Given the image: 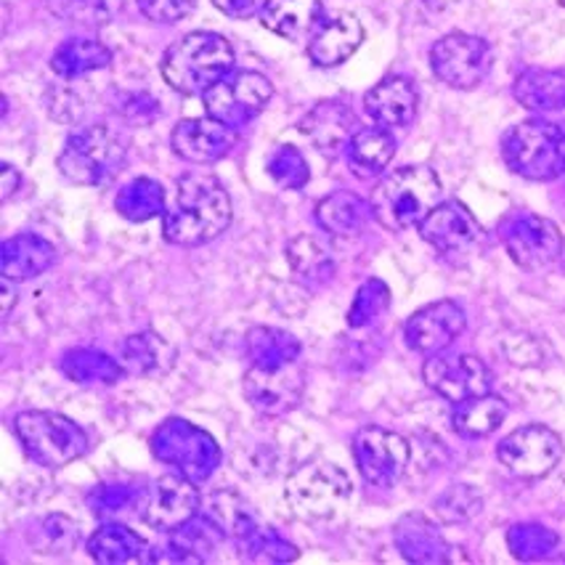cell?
Returning a JSON list of instances; mask_svg holds the SVG:
<instances>
[{
	"instance_id": "obj_1",
	"label": "cell",
	"mask_w": 565,
	"mask_h": 565,
	"mask_svg": "<svg viewBox=\"0 0 565 565\" xmlns=\"http://www.w3.org/2000/svg\"><path fill=\"white\" fill-rule=\"evenodd\" d=\"M232 223V200L210 173H189L175 183L173 205L162 215V234L170 245L200 247L221 236Z\"/></svg>"
},
{
	"instance_id": "obj_2",
	"label": "cell",
	"mask_w": 565,
	"mask_h": 565,
	"mask_svg": "<svg viewBox=\"0 0 565 565\" xmlns=\"http://www.w3.org/2000/svg\"><path fill=\"white\" fill-rule=\"evenodd\" d=\"M441 179L425 166L398 168L387 173L372 192V215L387 232L419 228L428 215L441 205Z\"/></svg>"
},
{
	"instance_id": "obj_3",
	"label": "cell",
	"mask_w": 565,
	"mask_h": 565,
	"mask_svg": "<svg viewBox=\"0 0 565 565\" xmlns=\"http://www.w3.org/2000/svg\"><path fill=\"white\" fill-rule=\"evenodd\" d=\"M234 72V49L218 32H189L162 56V77L181 96H205Z\"/></svg>"
},
{
	"instance_id": "obj_4",
	"label": "cell",
	"mask_w": 565,
	"mask_h": 565,
	"mask_svg": "<svg viewBox=\"0 0 565 565\" xmlns=\"http://www.w3.org/2000/svg\"><path fill=\"white\" fill-rule=\"evenodd\" d=\"M128 162V143L107 125H90L67 138L56 166L58 173L77 186H104Z\"/></svg>"
},
{
	"instance_id": "obj_5",
	"label": "cell",
	"mask_w": 565,
	"mask_h": 565,
	"mask_svg": "<svg viewBox=\"0 0 565 565\" xmlns=\"http://www.w3.org/2000/svg\"><path fill=\"white\" fill-rule=\"evenodd\" d=\"M14 430L24 455L41 468L58 470L88 455L90 438L75 419L56 412H22L14 417Z\"/></svg>"
},
{
	"instance_id": "obj_6",
	"label": "cell",
	"mask_w": 565,
	"mask_h": 565,
	"mask_svg": "<svg viewBox=\"0 0 565 565\" xmlns=\"http://www.w3.org/2000/svg\"><path fill=\"white\" fill-rule=\"evenodd\" d=\"M502 157L521 179H557L565 173V125L542 117L515 125L502 138Z\"/></svg>"
},
{
	"instance_id": "obj_7",
	"label": "cell",
	"mask_w": 565,
	"mask_h": 565,
	"mask_svg": "<svg viewBox=\"0 0 565 565\" xmlns=\"http://www.w3.org/2000/svg\"><path fill=\"white\" fill-rule=\"evenodd\" d=\"M351 489V478L345 476V470L324 459H311L290 472L285 483V499L295 518L324 523L348 508Z\"/></svg>"
},
{
	"instance_id": "obj_8",
	"label": "cell",
	"mask_w": 565,
	"mask_h": 565,
	"mask_svg": "<svg viewBox=\"0 0 565 565\" xmlns=\"http://www.w3.org/2000/svg\"><path fill=\"white\" fill-rule=\"evenodd\" d=\"M149 451L162 465H168L194 483L210 481L223 459L218 441L200 425L181 417H170L162 425H157L152 438H149Z\"/></svg>"
},
{
	"instance_id": "obj_9",
	"label": "cell",
	"mask_w": 565,
	"mask_h": 565,
	"mask_svg": "<svg viewBox=\"0 0 565 565\" xmlns=\"http://www.w3.org/2000/svg\"><path fill=\"white\" fill-rule=\"evenodd\" d=\"M491 45L483 38L468 35V32H451L430 49L433 75L455 90L478 88L489 75Z\"/></svg>"
},
{
	"instance_id": "obj_10",
	"label": "cell",
	"mask_w": 565,
	"mask_h": 565,
	"mask_svg": "<svg viewBox=\"0 0 565 565\" xmlns=\"http://www.w3.org/2000/svg\"><path fill=\"white\" fill-rule=\"evenodd\" d=\"M274 96V85L260 72H228L221 83L202 96L210 117L221 120L228 128H242L260 115L268 98Z\"/></svg>"
},
{
	"instance_id": "obj_11",
	"label": "cell",
	"mask_w": 565,
	"mask_h": 565,
	"mask_svg": "<svg viewBox=\"0 0 565 565\" xmlns=\"http://www.w3.org/2000/svg\"><path fill=\"white\" fill-rule=\"evenodd\" d=\"M497 457L510 476L539 481L550 476L563 459V441L547 425H523L497 446Z\"/></svg>"
},
{
	"instance_id": "obj_12",
	"label": "cell",
	"mask_w": 565,
	"mask_h": 565,
	"mask_svg": "<svg viewBox=\"0 0 565 565\" xmlns=\"http://www.w3.org/2000/svg\"><path fill=\"white\" fill-rule=\"evenodd\" d=\"M502 242L515 266L542 271L563 255V234L550 218L534 213H515L502 223Z\"/></svg>"
},
{
	"instance_id": "obj_13",
	"label": "cell",
	"mask_w": 565,
	"mask_h": 565,
	"mask_svg": "<svg viewBox=\"0 0 565 565\" xmlns=\"http://www.w3.org/2000/svg\"><path fill=\"white\" fill-rule=\"evenodd\" d=\"M409 444L398 433L385 428H364L353 436V459L356 468L370 486L391 489L401 481L409 465Z\"/></svg>"
},
{
	"instance_id": "obj_14",
	"label": "cell",
	"mask_w": 565,
	"mask_h": 565,
	"mask_svg": "<svg viewBox=\"0 0 565 565\" xmlns=\"http://www.w3.org/2000/svg\"><path fill=\"white\" fill-rule=\"evenodd\" d=\"M242 391H245L247 404L263 417H285L295 412L303 401L306 393V370L300 361L279 370H260L249 366L242 377Z\"/></svg>"
},
{
	"instance_id": "obj_15",
	"label": "cell",
	"mask_w": 565,
	"mask_h": 565,
	"mask_svg": "<svg viewBox=\"0 0 565 565\" xmlns=\"http://www.w3.org/2000/svg\"><path fill=\"white\" fill-rule=\"evenodd\" d=\"M423 377L430 391H436L449 404H462V401L491 393L489 366L470 353H451V356L436 353L425 361Z\"/></svg>"
},
{
	"instance_id": "obj_16",
	"label": "cell",
	"mask_w": 565,
	"mask_h": 565,
	"mask_svg": "<svg viewBox=\"0 0 565 565\" xmlns=\"http://www.w3.org/2000/svg\"><path fill=\"white\" fill-rule=\"evenodd\" d=\"M202 512V497L194 481L175 476H162L149 486L147 502H143L141 521L152 525L154 531H166L173 534L183 523L192 521L194 515Z\"/></svg>"
},
{
	"instance_id": "obj_17",
	"label": "cell",
	"mask_w": 565,
	"mask_h": 565,
	"mask_svg": "<svg viewBox=\"0 0 565 565\" xmlns=\"http://www.w3.org/2000/svg\"><path fill=\"white\" fill-rule=\"evenodd\" d=\"M419 236L441 255L459 258L476 253L483 245V228L462 202H441L433 213L419 223Z\"/></svg>"
},
{
	"instance_id": "obj_18",
	"label": "cell",
	"mask_w": 565,
	"mask_h": 565,
	"mask_svg": "<svg viewBox=\"0 0 565 565\" xmlns=\"http://www.w3.org/2000/svg\"><path fill=\"white\" fill-rule=\"evenodd\" d=\"M465 324H468V317H465L462 306L455 300H438V303L412 313L404 327V340L412 351L423 353V356H436L465 332Z\"/></svg>"
},
{
	"instance_id": "obj_19",
	"label": "cell",
	"mask_w": 565,
	"mask_h": 565,
	"mask_svg": "<svg viewBox=\"0 0 565 565\" xmlns=\"http://www.w3.org/2000/svg\"><path fill=\"white\" fill-rule=\"evenodd\" d=\"M170 147L181 160L207 166L223 160L236 147V128H228L210 115L181 120L170 134Z\"/></svg>"
},
{
	"instance_id": "obj_20",
	"label": "cell",
	"mask_w": 565,
	"mask_h": 565,
	"mask_svg": "<svg viewBox=\"0 0 565 565\" xmlns=\"http://www.w3.org/2000/svg\"><path fill=\"white\" fill-rule=\"evenodd\" d=\"M364 35V24L348 11H340V14L321 22L313 30V35L308 38V58L324 70L340 67L361 49Z\"/></svg>"
},
{
	"instance_id": "obj_21",
	"label": "cell",
	"mask_w": 565,
	"mask_h": 565,
	"mask_svg": "<svg viewBox=\"0 0 565 565\" xmlns=\"http://www.w3.org/2000/svg\"><path fill=\"white\" fill-rule=\"evenodd\" d=\"M419 94L414 88L409 77L391 75L380 81L372 90L364 96V111L372 117L374 125L391 130V128H406L417 117Z\"/></svg>"
},
{
	"instance_id": "obj_22",
	"label": "cell",
	"mask_w": 565,
	"mask_h": 565,
	"mask_svg": "<svg viewBox=\"0 0 565 565\" xmlns=\"http://www.w3.org/2000/svg\"><path fill=\"white\" fill-rule=\"evenodd\" d=\"M56 263V249L38 234H17L0 247V271L14 281H30Z\"/></svg>"
},
{
	"instance_id": "obj_23",
	"label": "cell",
	"mask_w": 565,
	"mask_h": 565,
	"mask_svg": "<svg viewBox=\"0 0 565 565\" xmlns=\"http://www.w3.org/2000/svg\"><path fill=\"white\" fill-rule=\"evenodd\" d=\"M393 539L401 555L409 563H446L449 557V542H446L436 523H430L425 515H404L393 529Z\"/></svg>"
},
{
	"instance_id": "obj_24",
	"label": "cell",
	"mask_w": 565,
	"mask_h": 565,
	"mask_svg": "<svg viewBox=\"0 0 565 565\" xmlns=\"http://www.w3.org/2000/svg\"><path fill=\"white\" fill-rule=\"evenodd\" d=\"M303 134L311 138L321 152H340L348 149L353 134H356V117L343 102H321L300 122Z\"/></svg>"
},
{
	"instance_id": "obj_25",
	"label": "cell",
	"mask_w": 565,
	"mask_h": 565,
	"mask_svg": "<svg viewBox=\"0 0 565 565\" xmlns=\"http://www.w3.org/2000/svg\"><path fill=\"white\" fill-rule=\"evenodd\" d=\"M321 19V0H268L263 9V28L290 43L313 35Z\"/></svg>"
},
{
	"instance_id": "obj_26",
	"label": "cell",
	"mask_w": 565,
	"mask_h": 565,
	"mask_svg": "<svg viewBox=\"0 0 565 565\" xmlns=\"http://www.w3.org/2000/svg\"><path fill=\"white\" fill-rule=\"evenodd\" d=\"M370 218H374L372 202L353 192H332L317 205V223L332 236H359Z\"/></svg>"
},
{
	"instance_id": "obj_27",
	"label": "cell",
	"mask_w": 565,
	"mask_h": 565,
	"mask_svg": "<svg viewBox=\"0 0 565 565\" xmlns=\"http://www.w3.org/2000/svg\"><path fill=\"white\" fill-rule=\"evenodd\" d=\"M85 550L102 565H122L147 561V542L136 534L134 529L120 523H109L96 529L85 542Z\"/></svg>"
},
{
	"instance_id": "obj_28",
	"label": "cell",
	"mask_w": 565,
	"mask_h": 565,
	"mask_svg": "<svg viewBox=\"0 0 565 565\" xmlns=\"http://www.w3.org/2000/svg\"><path fill=\"white\" fill-rule=\"evenodd\" d=\"M247 359L253 366L260 370H279L300 361L303 345L292 332L276 330V327H255L247 332Z\"/></svg>"
},
{
	"instance_id": "obj_29",
	"label": "cell",
	"mask_w": 565,
	"mask_h": 565,
	"mask_svg": "<svg viewBox=\"0 0 565 565\" xmlns=\"http://www.w3.org/2000/svg\"><path fill=\"white\" fill-rule=\"evenodd\" d=\"M202 512H205L207 518H213V521L218 523V529L226 534V539H234L236 544L245 542V539L253 536L263 525L253 504L232 489L215 491V494L210 497L207 508Z\"/></svg>"
},
{
	"instance_id": "obj_30",
	"label": "cell",
	"mask_w": 565,
	"mask_h": 565,
	"mask_svg": "<svg viewBox=\"0 0 565 565\" xmlns=\"http://www.w3.org/2000/svg\"><path fill=\"white\" fill-rule=\"evenodd\" d=\"M125 370L138 377H154L166 374L175 364V348L160 338L157 332H138L130 334L122 343Z\"/></svg>"
},
{
	"instance_id": "obj_31",
	"label": "cell",
	"mask_w": 565,
	"mask_h": 565,
	"mask_svg": "<svg viewBox=\"0 0 565 565\" xmlns=\"http://www.w3.org/2000/svg\"><path fill=\"white\" fill-rule=\"evenodd\" d=\"M111 64V51L102 41L94 38H72L64 41L51 56V70L64 81H77V77L90 75V72L107 70Z\"/></svg>"
},
{
	"instance_id": "obj_32",
	"label": "cell",
	"mask_w": 565,
	"mask_h": 565,
	"mask_svg": "<svg viewBox=\"0 0 565 565\" xmlns=\"http://www.w3.org/2000/svg\"><path fill=\"white\" fill-rule=\"evenodd\" d=\"M62 372L75 385H115L128 370L98 348H72L62 356Z\"/></svg>"
},
{
	"instance_id": "obj_33",
	"label": "cell",
	"mask_w": 565,
	"mask_h": 565,
	"mask_svg": "<svg viewBox=\"0 0 565 565\" xmlns=\"http://www.w3.org/2000/svg\"><path fill=\"white\" fill-rule=\"evenodd\" d=\"M518 104L529 111H555L565 107V72L525 70L512 85Z\"/></svg>"
},
{
	"instance_id": "obj_34",
	"label": "cell",
	"mask_w": 565,
	"mask_h": 565,
	"mask_svg": "<svg viewBox=\"0 0 565 565\" xmlns=\"http://www.w3.org/2000/svg\"><path fill=\"white\" fill-rule=\"evenodd\" d=\"M508 401L486 393V396L457 404L455 414H451V425L462 438H486L508 419Z\"/></svg>"
},
{
	"instance_id": "obj_35",
	"label": "cell",
	"mask_w": 565,
	"mask_h": 565,
	"mask_svg": "<svg viewBox=\"0 0 565 565\" xmlns=\"http://www.w3.org/2000/svg\"><path fill=\"white\" fill-rule=\"evenodd\" d=\"M287 260L300 281L308 287H324L334 276V260L330 247L317 236H298L287 245Z\"/></svg>"
},
{
	"instance_id": "obj_36",
	"label": "cell",
	"mask_w": 565,
	"mask_h": 565,
	"mask_svg": "<svg viewBox=\"0 0 565 565\" xmlns=\"http://www.w3.org/2000/svg\"><path fill=\"white\" fill-rule=\"evenodd\" d=\"M396 154V141L385 128H361L348 143V160L361 175H380Z\"/></svg>"
},
{
	"instance_id": "obj_37",
	"label": "cell",
	"mask_w": 565,
	"mask_h": 565,
	"mask_svg": "<svg viewBox=\"0 0 565 565\" xmlns=\"http://www.w3.org/2000/svg\"><path fill=\"white\" fill-rule=\"evenodd\" d=\"M115 210L125 221L143 223L157 218V215H166L168 194L162 183H157L154 179H134L117 192Z\"/></svg>"
},
{
	"instance_id": "obj_38",
	"label": "cell",
	"mask_w": 565,
	"mask_h": 565,
	"mask_svg": "<svg viewBox=\"0 0 565 565\" xmlns=\"http://www.w3.org/2000/svg\"><path fill=\"white\" fill-rule=\"evenodd\" d=\"M32 550L41 555H70L81 544V525L62 512H51L32 525L30 531Z\"/></svg>"
},
{
	"instance_id": "obj_39",
	"label": "cell",
	"mask_w": 565,
	"mask_h": 565,
	"mask_svg": "<svg viewBox=\"0 0 565 565\" xmlns=\"http://www.w3.org/2000/svg\"><path fill=\"white\" fill-rule=\"evenodd\" d=\"M149 489H134V486H115V483H102L85 497L90 512L96 518H107V521H115V518L130 515V512H143V502H147Z\"/></svg>"
},
{
	"instance_id": "obj_40",
	"label": "cell",
	"mask_w": 565,
	"mask_h": 565,
	"mask_svg": "<svg viewBox=\"0 0 565 565\" xmlns=\"http://www.w3.org/2000/svg\"><path fill=\"white\" fill-rule=\"evenodd\" d=\"M483 510V497L478 494L476 486L468 483H457L451 489H446L441 497H436L433 502V512L441 523L457 525V523H468L478 512Z\"/></svg>"
},
{
	"instance_id": "obj_41",
	"label": "cell",
	"mask_w": 565,
	"mask_h": 565,
	"mask_svg": "<svg viewBox=\"0 0 565 565\" xmlns=\"http://www.w3.org/2000/svg\"><path fill=\"white\" fill-rule=\"evenodd\" d=\"M239 550L247 563H292L295 557H300V550L268 525H260L253 536L239 544Z\"/></svg>"
},
{
	"instance_id": "obj_42",
	"label": "cell",
	"mask_w": 565,
	"mask_h": 565,
	"mask_svg": "<svg viewBox=\"0 0 565 565\" xmlns=\"http://www.w3.org/2000/svg\"><path fill=\"white\" fill-rule=\"evenodd\" d=\"M508 547L518 561H542L555 552L557 534L539 523H518L508 531Z\"/></svg>"
},
{
	"instance_id": "obj_43",
	"label": "cell",
	"mask_w": 565,
	"mask_h": 565,
	"mask_svg": "<svg viewBox=\"0 0 565 565\" xmlns=\"http://www.w3.org/2000/svg\"><path fill=\"white\" fill-rule=\"evenodd\" d=\"M387 308H391V290H387L385 281L366 279L356 290L351 308H348V324L353 330H364L383 317Z\"/></svg>"
},
{
	"instance_id": "obj_44",
	"label": "cell",
	"mask_w": 565,
	"mask_h": 565,
	"mask_svg": "<svg viewBox=\"0 0 565 565\" xmlns=\"http://www.w3.org/2000/svg\"><path fill=\"white\" fill-rule=\"evenodd\" d=\"M268 175L285 192H298L308 183V162L295 147H279L268 157Z\"/></svg>"
},
{
	"instance_id": "obj_45",
	"label": "cell",
	"mask_w": 565,
	"mask_h": 565,
	"mask_svg": "<svg viewBox=\"0 0 565 565\" xmlns=\"http://www.w3.org/2000/svg\"><path fill=\"white\" fill-rule=\"evenodd\" d=\"M122 3L125 0H67L62 17H67L72 24H81V28L98 30L120 14Z\"/></svg>"
},
{
	"instance_id": "obj_46",
	"label": "cell",
	"mask_w": 565,
	"mask_h": 565,
	"mask_svg": "<svg viewBox=\"0 0 565 565\" xmlns=\"http://www.w3.org/2000/svg\"><path fill=\"white\" fill-rule=\"evenodd\" d=\"M143 17L160 24H175L196 9V0H136Z\"/></svg>"
},
{
	"instance_id": "obj_47",
	"label": "cell",
	"mask_w": 565,
	"mask_h": 565,
	"mask_svg": "<svg viewBox=\"0 0 565 565\" xmlns=\"http://www.w3.org/2000/svg\"><path fill=\"white\" fill-rule=\"evenodd\" d=\"M115 109L120 111L128 122H152L160 115V107L149 94H120L115 102Z\"/></svg>"
},
{
	"instance_id": "obj_48",
	"label": "cell",
	"mask_w": 565,
	"mask_h": 565,
	"mask_svg": "<svg viewBox=\"0 0 565 565\" xmlns=\"http://www.w3.org/2000/svg\"><path fill=\"white\" fill-rule=\"evenodd\" d=\"M268 0H213L215 9L221 14L232 17V19H253L260 17L263 9H266Z\"/></svg>"
},
{
	"instance_id": "obj_49",
	"label": "cell",
	"mask_w": 565,
	"mask_h": 565,
	"mask_svg": "<svg viewBox=\"0 0 565 565\" xmlns=\"http://www.w3.org/2000/svg\"><path fill=\"white\" fill-rule=\"evenodd\" d=\"M19 189H22V173L9 162H3V168H0V200L9 202Z\"/></svg>"
},
{
	"instance_id": "obj_50",
	"label": "cell",
	"mask_w": 565,
	"mask_h": 565,
	"mask_svg": "<svg viewBox=\"0 0 565 565\" xmlns=\"http://www.w3.org/2000/svg\"><path fill=\"white\" fill-rule=\"evenodd\" d=\"M0 292H3V319L9 317L11 308L17 303V290H14V279H9V276H3L0 279Z\"/></svg>"
},
{
	"instance_id": "obj_51",
	"label": "cell",
	"mask_w": 565,
	"mask_h": 565,
	"mask_svg": "<svg viewBox=\"0 0 565 565\" xmlns=\"http://www.w3.org/2000/svg\"><path fill=\"white\" fill-rule=\"evenodd\" d=\"M425 6H428V9H433V11H444V9H449L451 3H455V0H423Z\"/></svg>"
},
{
	"instance_id": "obj_52",
	"label": "cell",
	"mask_w": 565,
	"mask_h": 565,
	"mask_svg": "<svg viewBox=\"0 0 565 565\" xmlns=\"http://www.w3.org/2000/svg\"><path fill=\"white\" fill-rule=\"evenodd\" d=\"M561 6H565V0H561Z\"/></svg>"
}]
</instances>
